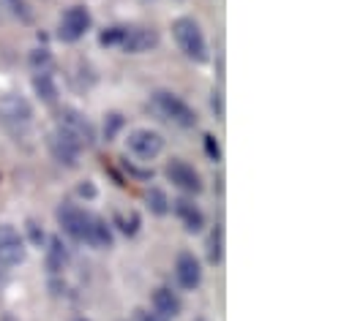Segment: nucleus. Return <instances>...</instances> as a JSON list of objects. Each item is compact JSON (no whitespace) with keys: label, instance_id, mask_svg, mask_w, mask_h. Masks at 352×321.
Here are the masks:
<instances>
[{"label":"nucleus","instance_id":"obj_1","mask_svg":"<svg viewBox=\"0 0 352 321\" xmlns=\"http://www.w3.org/2000/svg\"><path fill=\"white\" fill-rule=\"evenodd\" d=\"M151 106H153V112H156L162 120L173 123V126H177V128H194V126H197V115H194V109H191L183 98H177L175 93L156 90V93L151 95Z\"/></svg>","mask_w":352,"mask_h":321},{"label":"nucleus","instance_id":"obj_2","mask_svg":"<svg viewBox=\"0 0 352 321\" xmlns=\"http://www.w3.org/2000/svg\"><path fill=\"white\" fill-rule=\"evenodd\" d=\"M173 36H175L180 52H183L188 60H194V63H205V60L210 58V52H208V41H205L199 25H197L191 16H180V19L173 22Z\"/></svg>","mask_w":352,"mask_h":321},{"label":"nucleus","instance_id":"obj_3","mask_svg":"<svg viewBox=\"0 0 352 321\" xmlns=\"http://www.w3.org/2000/svg\"><path fill=\"white\" fill-rule=\"evenodd\" d=\"M58 131H63L66 136H72L80 147H90L96 142V131L85 120V115H80L77 109L72 106H63L60 115H58Z\"/></svg>","mask_w":352,"mask_h":321},{"label":"nucleus","instance_id":"obj_4","mask_svg":"<svg viewBox=\"0 0 352 321\" xmlns=\"http://www.w3.org/2000/svg\"><path fill=\"white\" fill-rule=\"evenodd\" d=\"M126 147H129V153L134 158L153 160L164 150V136L159 131H151V128H134L126 136Z\"/></svg>","mask_w":352,"mask_h":321},{"label":"nucleus","instance_id":"obj_5","mask_svg":"<svg viewBox=\"0 0 352 321\" xmlns=\"http://www.w3.org/2000/svg\"><path fill=\"white\" fill-rule=\"evenodd\" d=\"M90 30V14L85 5H72L63 16H60V25H58V36L60 41H80L85 33Z\"/></svg>","mask_w":352,"mask_h":321},{"label":"nucleus","instance_id":"obj_6","mask_svg":"<svg viewBox=\"0 0 352 321\" xmlns=\"http://www.w3.org/2000/svg\"><path fill=\"white\" fill-rule=\"evenodd\" d=\"M25 261V240L11 224H0V267H16Z\"/></svg>","mask_w":352,"mask_h":321},{"label":"nucleus","instance_id":"obj_7","mask_svg":"<svg viewBox=\"0 0 352 321\" xmlns=\"http://www.w3.org/2000/svg\"><path fill=\"white\" fill-rule=\"evenodd\" d=\"M156 44H159V36H156L153 27L134 25V27H123V38H120L118 47L129 55H142V52H151Z\"/></svg>","mask_w":352,"mask_h":321},{"label":"nucleus","instance_id":"obj_8","mask_svg":"<svg viewBox=\"0 0 352 321\" xmlns=\"http://www.w3.org/2000/svg\"><path fill=\"white\" fill-rule=\"evenodd\" d=\"M164 174H167V180H170L175 188L186 191V193H199V191H202V180H199V171H197L191 163H186V160L173 158L170 163H167Z\"/></svg>","mask_w":352,"mask_h":321},{"label":"nucleus","instance_id":"obj_9","mask_svg":"<svg viewBox=\"0 0 352 321\" xmlns=\"http://www.w3.org/2000/svg\"><path fill=\"white\" fill-rule=\"evenodd\" d=\"M58 224L63 226V232L74 240L85 242V229H88V213L80 210L74 202H63L58 207Z\"/></svg>","mask_w":352,"mask_h":321},{"label":"nucleus","instance_id":"obj_10","mask_svg":"<svg viewBox=\"0 0 352 321\" xmlns=\"http://www.w3.org/2000/svg\"><path fill=\"white\" fill-rule=\"evenodd\" d=\"M47 145H50V153H52V158L58 160V163H63V166H69V169H74L77 163H80V145L72 139V136H66L63 131H52L50 134V139H47Z\"/></svg>","mask_w":352,"mask_h":321},{"label":"nucleus","instance_id":"obj_11","mask_svg":"<svg viewBox=\"0 0 352 321\" xmlns=\"http://www.w3.org/2000/svg\"><path fill=\"white\" fill-rule=\"evenodd\" d=\"M175 278L180 283V289H186V292H194L202 283V270H199V261L194 259V253H186V250L177 253Z\"/></svg>","mask_w":352,"mask_h":321},{"label":"nucleus","instance_id":"obj_12","mask_svg":"<svg viewBox=\"0 0 352 321\" xmlns=\"http://www.w3.org/2000/svg\"><path fill=\"white\" fill-rule=\"evenodd\" d=\"M30 104L19 95H3L0 98V120L6 123H28L30 120Z\"/></svg>","mask_w":352,"mask_h":321},{"label":"nucleus","instance_id":"obj_13","mask_svg":"<svg viewBox=\"0 0 352 321\" xmlns=\"http://www.w3.org/2000/svg\"><path fill=\"white\" fill-rule=\"evenodd\" d=\"M153 311L159 316H164V319H175V316H180V311H183V302H180V297H177L173 289L162 286V289L153 292Z\"/></svg>","mask_w":352,"mask_h":321},{"label":"nucleus","instance_id":"obj_14","mask_svg":"<svg viewBox=\"0 0 352 321\" xmlns=\"http://www.w3.org/2000/svg\"><path fill=\"white\" fill-rule=\"evenodd\" d=\"M85 242H88V245H93V248H98V250H104V248H112V229H109V224H107L104 218H98V215H90V213H88Z\"/></svg>","mask_w":352,"mask_h":321},{"label":"nucleus","instance_id":"obj_15","mask_svg":"<svg viewBox=\"0 0 352 321\" xmlns=\"http://www.w3.org/2000/svg\"><path fill=\"white\" fill-rule=\"evenodd\" d=\"M175 204V215L180 218V224L186 226V232H199L202 226H205V215H202V210L194 204V202H188V199H175L173 202Z\"/></svg>","mask_w":352,"mask_h":321},{"label":"nucleus","instance_id":"obj_16","mask_svg":"<svg viewBox=\"0 0 352 321\" xmlns=\"http://www.w3.org/2000/svg\"><path fill=\"white\" fill-rule=\"evenodd\" d=\"M69 264V250L60 237H52L50 240V248H47V270L50 272H63Z\"/></svg>","mask_w":352,"mask_h":321},{"label":"nucleus","instance_id":"obj_17","mask_svg":"<svg viewBox=\"0 0 352 321\" xmlns=\"http://www.w3.org/2000/svg\"><path fill=\"white\" fill-rule=\"evenodd\" d=\"M221 259H224V229L216 226L210 232V237H208V261L210 264H219Z\"/></svg>","mask_w":352,"mask_h":321},{"label":"nucleus","instance_id":"obj_18","mask_svg":"<svg viewBox=\"0 0 352 321\" xmlns=\"http://www.w3.org/2000/svg\"><path fill=\"white\" fill-rule=\"evenodd\" d=\"M33 87H36V93H38L47 104H55L58 87H55V82H52V74H36V77H33Z\"/></svg>","mask_w":352,"mask_h":321},{"label":"nucleus","instance_id":"obj_19","mask_svg":"<svg viewBox=\"0 0 352 321\" xmlns=\"http://www.w3.org/2000/svg\"><path fill=\"white\" fill-rule=\"evenodd\" d=\"M30 66H33L36 74H50L55 63H52V55L47 49H33L30 52Z\"/></svg>","mask_w":352,"mask_h":321},{"label":"nucleus","instance_id":"obj_20","mask_svg":"<svg viewBox=\"0 0 352 321\" xmlns=\"http://www.w3.org/2000/svg\"><path fill=\"white\" fill-rule=\"evenodd\" d=\"M148 207H151V213L164 215V213L170 210V199H167V193L159 191V188H151V191H148Z\"/></svg>","mask_w":352,"mask_h":321},{"label":"nucleus","instance_id":"obj_21","mask_svg":"<svg viewBox=\"0 0 352 321\" xmlns=\"http://www.w3.org/2000/svg\"><path fill=\"white\" fill-rule=\"evenodd\" d=\"M115 226H120V232L123 235H137V229H140V215L137 213H115Z\"/></svg>","mask_w":352,"mask_h":321},{"label":"nucleus","instance_id":"obj_22","mask_svg":"<svg viewBox=\"0 0 352 321\" xmlns=\"http://www.w3.org/2000/svg\"><path fill=\"white\" fill-rule=\"evenodd\" d=\"M120 38H123V27H109V30L101 33V44L104 47H118Z\"/></svg>","mask_w":352,"mask_h":321},{"label":"nucleus","instance_id":"obj_23","mask_svg":"<svg viewBox=\"0 0 352 321\" xmlns=\"http://www.w3.org/2000/svg\"><path fill=\"white\" fill-rule=\"evenodd\" d=\"M205 150H208V156H210V160H221V147H219V142L208 134L205 136Z\"/></svg>","mask_w":352,"mask_h":321},{"label":"nucleus","instance_id":"obj_24","mask_svg":"<svg viewBox=\"0 0 352 321\" xmlns=\"http://www.w3.org/2000/svg\"><path fill=\"white\" fill-rule=\"evenodd\" d=\"M28 235H30V242H33V245H38V248H41V242H44V232L38 229V224H36V221H28Z\"/></svg>","mask_w":352,"mask_h":321},{"label":"nucleus","instance_id":"obj_25","mask_svg":"<svg viewBox=\"0 0 352 321\" xmlns=\"http://www.w3.org/2000/svg\"><path fill=\"white\" fill-rule=\"evenodd\" d=\"M107 120H109V126L104 123V131H107V139H112V136H115V131L123 126V120H120V115H109Z\"/></svg>","mask_w":352,"mask_h":321},{"label":"nucleus","instance_id":"obj_26","mask_svg":"<svg viewBox=\"0 0 352 321\" xmlns=\"http://www.w3.org/2000/svg\"><path fill=\"white\" fill-rule=\"evenodd\" d=\"M134 319H137V321H167V319H164V316H159L156 311L151 313V311H142V308H140V311L134 313Z\"/></svg>","mask_w":352,"mask_h":321},{"label":"nucleus","instance_id":"obj_27","mask_svg":"<svg viewBox=\"0 0 352 321\" xmlns=\"http://www.w3.org/2000/svg\"><path fill=\"white\" fill-rule=\"evenodd\" d=\"M213 109H219V115H221V98H219V93H213Z\"/></svg>","mask_w":352,"mask_h":321},{"label":"nucleus","instance_id":"obj_28","mask_svg":"<svg viewBox=\"0 0 352 321\" xmlns=\"http://www.w3.org/2000/svg\"><path fill=\"white\" fill-rule=\"evenodd\" d=\"M80 193H82V196H85V193H88V196H93L96 191H93V185H82V188H80Z\"/></svg>","mask_w":352,"mask_h":321},{"label":"nucleus","instance_id":"obj_29","mask_svg":"<svg viewBox=\"0 0 352 321\" xmlns=\"http://www.w3.org/2000/svg\"><path fill=\"white\" fill-rule=\"evenodd\" d=\"M77 321H88V319H77Z\"/></svg>","mask_w":352,"mask_h":321}]
</instances>
